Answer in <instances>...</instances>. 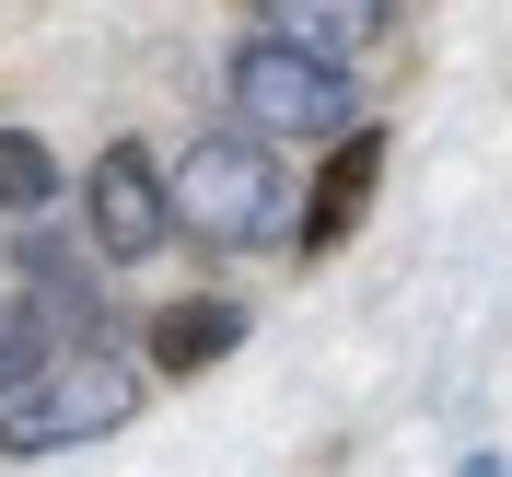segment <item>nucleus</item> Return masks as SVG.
<instances>
[{
	"label": "nucleus",
	"instance_id": "nucleus-1",
	"mask_svg": "<svg viewBox=\"0 0 512 477\" xmlns=\"http://www.w3.org/2000/svg\"><path fill=\"white\" fill-rule=\"evenodd\" d=\"M163 175H175V233H198L222 256H256L291 233V187L268 140H187V163H163Z\"/></svg>",
	"mask_w": 512,
	"mask_h": 477
},
{
	"label": "nucleus",
	"instance_id": "nucleus-2",
	"mask_svg": "<svg viewBox=\"0 0 512 477\" xmlns=\"http://www.w3.org/2000/svg\"><path fill=\"white\" fill-rule=\"evenodd\" d=\"M140 408V373L94 338V361H47L24 396H0V454H59V443H94Z\"/></svg>",
	"mask_w": 512,
	"mask_h": 477
},
{
	"label": "nucleus",
	"instance_id": "nucleus-3",
	"mask_svg": "<svg viewBox=\"0 0 512 477\" xmlns=\"http://www.w3.org/2000/svg\"><path fill=\"white\" fill-rule=\"evenodd\" d=\"M233 105H245V128H280V140H338L350 128V70L315 59V47H291V35L256 24L245 47H233Z\"/></svg>",
	"mask_w": 512,
	"mask_h": 477
},
{
	"label": "nucleus",
	"instance_id": "nucleus-4",
	"mask_svg": "<svg viewBox=\"0 0 512 477\" xmlns=\"http://www.w3.org/2000/svg\"><path fill=\"white\" fill-rule=\"evenodd\" d=\"M82 210H94V245L117 256V268L163 256V245H175V175H163V152H152V140H105Z\"/></svg>",
	"mask_w": 512,
	"mask_h": 477
},
{
	"label": "nucleus",
	"instance_id": "nucleus-5",
	"mask_svg": "<svg viewBox=\"0 0 512 477\" xmlns=\"http://www.w3.org/2000/svg\"><path fill=\"white\" fill-rule=\"evenodd\" d=\"M373 175H384V140H361V128H338V152H326V175H315V210H303V256H326L338 233L361 222V198H373Z\"/></svg>",
	"mask_w": 512,
	"mask_h": 477
},
{
	"label": "nucleus",
	"instance_id": "nucleus-6",
	"mask_svg": "<svg viewBox=\"0 0 512 477\" xmlns=\"http://www.w3.org/2000/svg\"><path fill=\"white\" fill-rule=\"evenodd\" d=\"M256 12H268V35L315 47V59H350V47H373L396 24V0H256Z\"/></svg>",
	"mask_w": 512,
	"mask_h": 477
},
{
	"label": "nucleus",
	"instance_id": "nucleus-7",
	"mask_svg": "<svg viewBox=\"0 0 512 477\" xmlns=\"http://www.w3.org/2000/svg\"><path fill=\"white\" fill-rule=\"evenodd\" d=\"M222 350H245V315H233V303H175V315H152V373H210Z\"/></svg>",
	"mask_w": 512,
	"mask_h": 477
},
{
	"label": "nucleus",
	"instance_id": "nucleus-8",
	"mask_svg": "<svg viewBox=\"0 0 512 477\" xmlns=\"http://www.w3.org/2000/svg\"><path fill=\"white\" fill-rule=\"evenodd\" d=\"M47 361H59V315L35 291H0V396H24Z\"/></svg>",
	"mask_w": 512,
	"mask_h": 477
},
{
	"label": "nucleus",
	"instance_id": "nucleus-9",
	"mask_svg": "<svg viewBox=\"0 0 512 477\" xmlns=\"http://www.w3.org/2000/svg\"><path fill=\"white\" fill-rule=\"evenodd\" d=\"M0 210H12V222L59 210V152H47L35 128H0Z\"/></svg>",
	"mask_w": 512,
	"mask_h": 477
}]
</instances>
